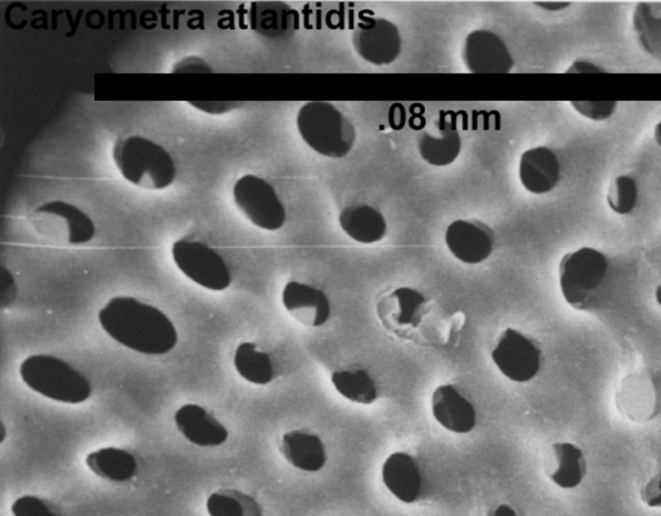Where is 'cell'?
I'll return each instance as SVG.
<instances>
[{"label":"cell","mask_w":661,"mask_h":516,"mask_svg":"<svg viewBox=\"0 0 661 516\" xmlns=\"http://www.w3.org/2000/svg\"><path fill=\"white\" fill-rule=\"evenodd\" d=\"M99 320L114 341L138 354L166 355L178 342L173 320L135 297H114L100 310Z\"/></svg>","instance_id":"6da1fadb"},{"label":"cell","mask_w":661,"mask_h":516,"mask_svg":"<svg viewBox=\"0 0 661 516\" xmlns=\"http://www.w3.org/2000/svg\"><path fill=\"white\" fill-rule=\"evenodd\" d=\"M113 159L122 177L138 189L162 192L176 182L173 155L151 138L132 135L116 141Z\"/></svg>","instance_id":"7a4b0ae2"},{"label":"cell","mask_w":661,"mask_h":516,"mask_svg":"<svg viewBox=\"0 0 661 516\" xmlns=\"http://www.w3.org/2000/svg\"><path fill=\"white\" fill-rule=\"evenodd\" d=\"M297 126L302 141L324 158H345L355 145L357 132L352 122L337 106L323 101L302 105Z\"/></svg>","instance_id":"3957f363"},{"label":"cell","mask_w":661,"mask_h":516,"mask_svg":"<svg viewBox=\"0 0 661 516\" xmlns=\"http://www.w3.org/2000/svg\"><path fill=\"white\" fill-rule=\"evenodd\" d=\"M20 376L31 390L51 401L82 404L92 395L91 381L62 359L37 354L20 365Z\"/></svg>","instance_id":"277c9868"},{"label":"cell","mask_w":661,"mask_h":516,"mask_svg":"<svg viewBox=\"0 0 661 516\" xmlns=\"http://www.w3.org/2000/svg\"><path fill=\"white\" fill-rule=\"evenodd\" d=\"M609 272V260L596 248L566 254L559 264V287L574 309L587 310Z\"/></svg>","instance_id":"5b68a950"},{"label":"cell","mask_w":661,"mask_h":516,"mask_svg":"<svg viewBox=\"0 0 661 516\" xmlns=\"http://www.w3.org/2000/svg\"><path fill=\"white\" fill-rule=\"evenodd\" d=\"M33 229L52 244L84 246L96 237V225L83 209L65 200H51L30 215Z\"/></svg>","instance_id":"8992f818"},{"label":"cell","mask_w":661,"mask_h":516,"mask_svg":"<svg viewBox=\"0 0 661 516\" xmlns=\"http://www.w3.org/2000/svg\"><path fill=\"white\" fill-rule=\"evenodd\" d=\"M233 200L240 214L256 228L278 231L287 221V210L275 186L266 178L245 175L233 186Z\"/></svg>","instance_id":"52a82bcc"},{"label":"cell","mask_w":661,"mask_h":516,"mask_svg":"<svg viewBox=\"0 0 661 516\" xmlns=\"http://www.w3.org/2000/svg\"><path fill=\"white\" fill-rule=\"evenodd\" d=\"M173 258L186 278L208 291L223 292L231 286L233 277L227 261L204 241H175Z\"/></svg>","instance_id":"ba28073f"},{"label":"cell","mask_w":661,"mask_h":516,"mask_svg":"<svg viewBox=\"0 0 661 516\" xmlns=\"http://www.w3.org/2000/svg\"><path fill=\"white\" fill-rule=\"evenodd\" d=\"M492 359L504 378L517 384L534 380L541 369V351L515 328H507L492 351Z\"/></svg>","instance_id":"9c48e42d"},{"label":"cell","mask_w":661,"mask_h":516,"mask_svg":"<svg viewBox=\"0 0 661 516\" xmlns=\"http://www.w3.org/2000/svg\"><path fill=\"white\" fill-rule=\"evenodd\" d=\"M352 43L358 56L375 66L391 65L402 53L401 31L384 18H368L358 23Z\"/></svg>","instance_id":"30bf717a"},{"label":"cell","mask_w":661,"mask_h":516,"mask_svg":"<svg viewBox=\"0 0 661 516\" xmlns=\"http://www.w3.org/2000/svg\"><path fill=\"white\" fill-rule=\"evenodd\" d=\"M463 62L473 74H508L515 68V58L504 39L495 31L478 29L466 35Z\"/></svg>","instance_id":"8fae6325"},{"label":"cell","mask_w":661,"mask_h":516,"mask_svg":"<svg viewBox=\"0 0 661 516\" xmlns=\"http://www.w3.org/2000/svg\"><path fill=\"white\" fill-rule=\"evenodd\" d=\"M445 241L456 260L478 265L493 255L495 234L484 223L456 220L447 226Z\"/></svg>","instance_id":"7c38bea8"},{"label":"cell","mask_w":661,"mask_h":516,"mask_svg":"<svg viewBox=\"0 0 661 516\" xmlns=\"http://www.w3.org/2000/svg\"><path fill=\"white\" fill-rule=\"evenodd\" d=\"M282 303L287 312L302 326L320 328L331 318V302L322 289L301 281H289L283 288Z\"/></svg>","instance_id":"4fadbf2b"},{"label":"cell","mask_w":661,"mask_h":516,"mask_svg":"<svg viewBox=\"0 0 661 516\" xmlns=\"http://www.w3.org/2000/svg\"><path fill=\"white\" fill-rule=\"evenodd\" d=\"M432 414L450 433L469 434L477 426V411L454 385L443 384L433 391Z\"/></svg>","instance_id":"5bb4252c"},{"label":"cell","mask_w":661,"mask_h":516,"mask_svg":"<svg viewBox=\"0 0 661 516\" xmlns=\"http://www.w3.org/2000/svg\"><path fill=\"white\" fill-rule=\"evenodd\" d=\"M518 175L528 193L548 194L556 189L561 179V162L549 147L528 148L520 155Z\"/></svg>","instance_id":"9a60e30c"},{"label":"cell","mask_w":661,"mask_h":516,"mask_svg":"<svg viewBox=\"0 0 661 516\" xmlns=\"http://www.w3.org/2000/svg\"><path fill=\"white\" fill-rule=\"evenodd\" d=\"M174 420L178 432L197 447H220L228 441V429L202 405H183L176 411Z\"/></svg>","instance_id":"2e32d148"},{"label":"cell","mask_w":661,"mask_h":516,"mask_svg":"<svg viewBox=\"0 0 661 516\" xmlns=\"http://www.w3.org/2000/svg\"><path fill=\"white\" fill-rule=\"evenodd\" d=\"M381 479L399 502L412 505L422 496L423 476L416 460L406 452H394L384 461Z\"/></svg>","instance_id":"e0dca14e"},{"label":"cell","mask_w":661,"mask_h":516,"mask_svg":"<svg viewBox=\"0 0 661 516\" xmlns=\"http://www.w3.org/2000/svg\"><path fill=\"white\" fill-rule=\"evenodd\" d=\"M281 452L291 466L304 473H318L328 464V450L321 436L308 430L283 434Z\"/></svg>","instance_id":"ac0fdd59"},{"label":"cell","mask_w":661,"mask_h":516,"mask_svg":"<svg viewBox=\"0 0 661 516\" xmlns=\"http://www.w3.org/2000/svg\"><path fill=\"white\" fill-rule=\"evenodd\" d=\"M461 132L455 123L441 122L434 131H425L417 141L423 161L433 167H448L462 154Z\"/></svg>","instance_id":"d6986e66"},{"label":"cell","mask_w":661,"mask_h":516,"mask_svg":"<svg viewBox=\"0 0 661 516\" xmlns=\"http://www.w3.org/2000/svg\"><path fill=\"white\" fill-rule=\"evenodd\" d=\"M339 224L347 236L361 245H375L388 234L383 214L369 205H352L341 210Z\"/></svg>","instance_id":"ffe728a7"},{"label":"cell","mask_w":661,"mask_h":516,"mask_svg":"<svg viewBox=\"0 0 661 516\" xmlns=\"http://www.w3.org/2000/svg\"><path fill=\"white\" fill-rule=\"evenodd\" d=\"M547 466L550 481L559 488H577L586 478L585 453L572 443L551 445V458L548 460Z\"/></svg>","instance_id":"44dd1931"},{"label":"cell","mask_w":661,"mask_h":516,"mask_svg":"<svg viewBox=\"0 0 661 516\" xmlns=\"http://www.w3.org/2000/svg\"><path fill=\"white\" fill-rule=\"evenodd\" d=\"M85 464L99 478L114 483L130 482L138 473V463L130 451L106 447L90 453Z\"/></svg>","instance_id":"7402d4cb"},{"label":"cell","mask_w":661,"mask_h":516,"mask_svg":"<svg viewBox=\"0 0 661 516\" xmlns=\"http://www.w3.org/2000/svg\"><path fill=\"white\" fill-rule=\"evenodd\" d=\"M426 299L422 292L411 287L394 289L379 305L381 319L391 320L395 326H416L420 311H422Z\"/></svg>","instance_id":"603a6c76"},{"label":"cell","mask_w":661,"mask_h":516,"mask_svg":"<svg viewBox=\"0 0 661 516\" xmlns=\"http://www.w3.org/2000/svg\"><path fill=\"white\" fill-rule=\"evenodd\" d=\"M235 367L240 378L254 385H269L276 379L273 359L254 342H242L236 350Z\"/></svg>","instance_id":"cb8c5ba5"},{"label":"cell","mask_w":661,"mask_h":516,"mask_svg":"<svg viewBox=\"0 0 661 516\" xmlns=\"http://www.w3.org/2000/svg\"><path fill=\"white\" fill-rule=\"evenodd\" d=\"M632 25L641 49L649 56L661 62V3L642 2L637 4Z\"/></svg>","instance_id":"d4e9b609"},{"label":"cell","mask_w":661,"mask_h":516,"mask_svg":"<svg viewBox=\"0 0 661 516\" xmlns=\"http://www.w3.org/2000/svg\"><path fill=\"white\" fill-rule=\"evenodd\" d=\"M331 382L334 390L349 402L370 405L378 401L379 389L368 371H337L331 374Z\"/></svg>","instance_id":"484cf974"},{"label":"cell","mask_w":661,"mask_h":516,"mask_svg":"<svg viewBox=\"0 0 661 516\" xmlns=\"http://www.w3.org/2000/svg\"><path fill=\"white\" fill-rule=\"evenodd\" d=\"M206 507L209 516H264L256 498L237 489L214 492L207 498Z\"/></svg>","instance_id":"4316f807"},{"label":"cell","mask_w":661,"mask_h":516,"mask_svg":"<svg viewBox=\"0 0 661 516\" xmlns=\"http://www.w3.org/2000/svg\"><path fill=\"white\" fill-rule=\"evenodd\" d=\"M639 184L629 175L613 179L609 187L608 205L613 214L626 216L632 214L639 203Z\"/></svg>","instance_id":"83f0119b"},{"label":"cell","mask_w":661,"mask_h":516,"mask_svg":"<svg viewBox=\"0 0 661 516\" xmlns=\"http://www.w3.org/2000/svg\"><path fill=\"white\" fill-rule=\"evenodd\" d=\"M13 516H64L56 505L38 496H22L12 504Z\"/></svg>","instance_id":"f1b7e54d"},{"label":"cell","mask_w":661,"mask_h":516,"mask_svg":"<svg viewBox=\"0 0 661 516\" xmlns=\"http://www.w3.org/2000/svg\"><path fill=\"white\" fill-rule=\"evenodd\" d=\"M570 105L582 118L603 122L616 114L619 103L617 101H571Z\"/></svg>","instance_id":"f546056e"},{"label":"cell","mask_w":661,"mask_h":516,"mask_svg":"<svg viewBox=\"0 0 661 516\" xmlns=\"http://www.w3.org/2000/svg\"><path fill=\"white\" fill-rule=\"evenodd\" d=\"M188 104L208 115H225L244 106L237 101H188Z\"/></svg>","instance_id":"4dcf8cb0"},{"label":"cell","mask_w":661,"mask_h":516,"mask_svg":"<svg viewBox=\"0 0 661 516\" xmlns=\"http://www.w3.org/2000/svg\"><path fill=\"white\" fill-rule=\"evenodd\" d=\"M174 74H213L214 69L200 56H186L176 62L173 68Z\"/></svg>","instance_id":"1f68e13d"},{"label":"cell","mask_w":661,"mask_h":516,"mask_svg":"<svg viewBox=\"0 0 661 516\" xmlns=\"http://www.w3.org/2000/svg\"><path fill=\"white\" fill-rule=\"evenodd\" d=\"M641 498L652 509L661 507V474L652 478L641 491Z\"/></svg>","instance_id":"d6a6232c"},{"label":"cell","mask_w":661,"mask_h":516,"mask_svg":"<svg viewBox=\"0 0 661 516\" xmlns=\"http://www.w3.org/2000/svg\"><path fill=\"white\" fill-rule=\"evenodd\" d=\"M567 74H606L608 70L601 65L595 64L593 61L587 59L575 60L570 68L566 70Z\"/></svg>","instance_id":"836d02e7"},{"label":"cell","mask_w":661,"mask_h":516,"mask_svg":"<svg viewBox=\"0 0 661 516\" xmlns=\"http://www.w3.org/2000/svg\"><path fill=\"white\" fill-rule=\"evenodd\" d=\"M536 7L541 8V10L547 12H561L565 11L566 8H570L571 3L569 2H538L535 3Z\"/></svg>","instance_id":"e575fe53"},{"label":"cell","mask_w":661,"mask_h":516,"mask_svg":"<svg viewBox=\"0 0 661 516\" xmlns=\"http://www.w3.org/2000/svg\"><path fill=\"white\" fill-rule=\"evenodd\" d=\"M487 516H517V513L510 505L502 504L489 512Z\"/></svg>","instance_id":"d590c367"},{"label":"cell","mask_w":661,"mask_h":516,"mask_svg":"<svg viewBox=\"0 0 661 516\" xmlns=\"http://www.w3.org/2000/svg\"><path fill=\"white\" fill-rule=\"evenodd\" d=\"M654 138H655V143L658 144V146L661 147V121L657 124V127L654 131Z\"/></svg>","instance_id":"8d00e7d4"},{"label":"cell","mask_w":661,"mask_h":516,"mask_svg":"<svg viewBox=\"0 0 661 516\" xmlns=\"http://www.w3.org/2000/svg\"><path fill=\"white\" fill-rule=\"evenodd\" d=\"M657 301L659 302V305L661 307V286H659L657 288Z\"/></svg>","instance_id":"74e56055"},{"label":"cell","mask_w":661,"mask_h":516,"mask_svg":"<svg viewBox=\"0 0 661 516\" xmlns=\"http://www.w3.org/2000/svg\"><path fill=\"white\" fill-rule=\"evenodd\" d=\"M6 437H7L6 426H4V424H2V440H0V443H4Z\"/></svg>","instance_id":"f35d334b"}]
</instances>
